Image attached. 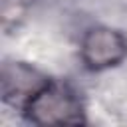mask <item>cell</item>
I'll return each instance as SVG.
<instances>
[{
	"instance_id": "3",
	"label": "cell",
	"mask_w": 127,
	"mask_h": 127,
	"mask_svg": "<svg viewBox=\"0 0 127 127\" xmlns=\"http://www.w3.org/2000/svg\"><path fill=\"white\" fill-rule=\"evenodd\" d=\"M2 97L10 103H20L22 107L40 91L44 89L50 79L26 62H8L2 67Z\"/></svg>"
},
{
	"instance_id": "1",
	"label": "cell",
	"mask_w": 127,
	"mask_h": 127,
	"mask_svg": "<svg viewBox=\"0 0 127 127\" xmlns=\"http://www.w3.org/2000/svg\"><path fill=\"white\" fill-rule=\"evenodd\" d=\"M24 113L28 121L36 125H79L85 121L83 117V105L77 99V95L58 83H48L44 89H40L26 105Z\"/></svg>"
},
{
	"instance_id": "2",
	"label": "cell",
	"mask_w": 127,
	"mask_h": 127,
	"mask_svg": "<svg viewBox=\"0 0 127 127\" xmlns=\"http://www.w3.org/2000/svg\"><path fill=\"white\" fill-rule=\"evenodd\" d=\"M79 58L91 71L111 69L127 58V38L115 28L91 26L79 40Z\"/></svg>"
},
{
	"instance_id": "4",
	"label": "cell",
	"mask_w": 127,
	"mask_h": 127,
	"mask_svg": "<svg viewBox=\"0 0 127 127\" xmlns=\"http://www.w3.org/2000/svg\"><path fill=\"white\" fill-rule=\"evenodd\" d=\"M26 2H30V0H2L4 8H8V6H20V4H26Z\"/></svg>"
}]
</instances>
